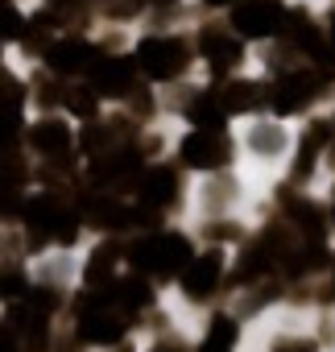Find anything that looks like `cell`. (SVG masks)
I'll return each mask as SVG.
<instances>
[{
  "mask_svg": "<svg viewBox=\"0 0 335 352\" xmlns=\"http://www.w3.org/2000/svg\"><path fill=\"white\" fill-rule=\"evenodd\" d=\"M132 63L141 71L145 83L153 87H174L183 79L195 75L199 58H195V42H191V25H165V30H141L132 38Z\"/></svg>",
  "mask_w": 335,
  "mask_h": 352,
  "instance_id": "obj_1",
  "label": "cell"
},
{
  "mask_svg": "<svg viewBox=\"0 0 335 352\" xmlns=\"http://www.w3.org/2000/svg\"><path fill=\"white\" fill-rule=\"evenodd\" d=\"M191 42H195V58H199L203 75H211L216 83L249 71V63H253V46L224 17H199L191 25Z\"/></svg>",
  "mask_w": 335,
  "mask_h": 352,
  "instance_id": "obj_2",
  "label": "cell"
},
{
  "mask_svg": "<svg viewBox=\"0 0 335 352\" xmlns=\"http://www.w3.org/2000/svg\"><path fill=\"white\" fill-rule=\"evenodd\" d=\"M191 257H195L191 241H187L183 232H170V228H149V232L137 236L132 249H128L132 270L145 274V278H178Z\"/></svg>",
  "mask_w": 335,
  "mask_h": 352,
  "instance_id": "obj_3",
  "label": "cell"
},
{
  "mask_svg": "<svg viewBox=\"0 0 335 352\" xmlns=\"http://www.w3.org/2000/svg\"><path fill=\"white\" fill-rule=\"evenodd\" d=\"M95 54H100V46H95L91 30H62L58 38L46 42V50L38 54V67L50 71L54 79H87Z\"/></svg>",
  "mask_w": 335,
  "mask_h": 352,
  "instance_id": "obj_4",
  "label": "cell"
},
{
  "mask_svg": "<svg viewBox=\"0 0 335 352\" xmlns=\"http://www.w3.org/2000/svg\"><path fill=\"white\" fill-rule=\"evenodd\" d=\"M174 149H178V162L187 170L216 174V170L232 166V157H236V133L232 129H187Z\"/></svg>",
  "mask_w": 335,
  "mask_h": 352,
  "instance_id": "obj_5",
  "label": "cell"
},
{
  "mask_svg": "<svg viewBox=\"0 0 335 352\" xmlns=\"http://www.w3.org/2000/svg\"><path fill=\"white\" fill-rule=\"evenodd\" d=\"M294 129L273 116V112H257V116H244V129H240V149L257 162H286L294 153Z\"/></svg>",
  "mask_w": 335,
  "mask_h": 352,
  "instance_id": "obj_6",
  "label": "cell"
},
{
  "mask_svg": "<svg viewBox=\"0 0 335 352\" xmlns=\"http://www.w3.org/2000/svg\"><path fill=\"white\" fill-rule=\"evenodd\" d=\"M87 83L95 87V96H100L104 104H108V100L128 104V100H132V91H137L145 79H141V71H137L132 54H108V50H100V54H95V63H91V71H87Z\"/></svg>",
  "mask_w": 335,
  "mask_h": 352,
  "instance_id": "obj_7",
  "label": "cell"
},
{
  "mask_svg": "<svg viewBox=\"0 0 335 352\" xmlns=\"http://www.w3.org/2000/svg\"><path fill=\"white\" fill-rule=\"evenodd\" d=\"M25 141L42 162H62L79 149V129L62 112H42L34 124H25Z\"/></svg>",
  "mask_w": 335,
  "mask_h": 352,
  "instance_id": "obj_8",
  "label": "cell"
},
{
  "mask_svg": "<svg viewBox=\"0 0 335 352\" xmlns=\"http://www.w3.org/2000/svg\"><path fill=\"white\" fill-rule=\"evenodd\" d=\"M132 187H137V204L149 208V212H157V216L183 199V179H178V170L170 162L141 166V174L132 179Z\"/></svg>",
  "mask_w": 335,
  "mask_h": 352,
  "instance_id": "obj_9",
  "label": "cell"
},
{
  "mask_svg": "<svg viewBox=\"0 0 335 352\" xmlns=\"http://www.w3.org/2000/svg\"><path fill=\"white\" fill-rule=\"evenodd\" d=\"M224 274H228V257H224V249H203V253H195V257L183 265L178 286H183L187 298H207V294L220 286Z\"/></svg>",
  "mask_w": 335,
  "mask_h": 352,
  "instance_id": "obj_10",
  "label": "cell"
},
{
  "mask_svg": "<svg viewBox=\"0 0 335 352\" xmlns=\"http://www.w3.org/2000/svg\"><path fill=\"white\" fill-rule=\"evenodd\" d=\"M240 199V183L232 179L228 170L203 174V191H199V212L203 216H228Z\"/></svg>",
  "mask_w": 335,
  "mask_h": 352,
  "instance_id": "obj_11",
  "label": "cell"
},
{
  "mask_svg": "<svg viewBox=\"0 0 335 352\" xmlns=\"http://www.w3.org/2000/svg\"><path fill=\"white\" fill-rule=\"evenodd\" d=\"M79 336L91 340V344H112V340L124 336V323H120V315L112 307H104V298H95L79 319Z\"/></svg>",
  "mask_w": 335,
  "mask_h": 352,
  "instance_id": "obj_12",
  "label": "cell"
},
{
  "mask_svg": "<svg viewBox=\"0 0 335 352\" xmlns=\"http://www.w3.org/2000/svg\"><path fill=\"white\" fill-rule=\"evenodd\" d=\"M112 265H116V249H112V245H100V249L87 257V265H83V278H87V286H100V282H108V278H112Z\"/></svg>",
  "mask_w": 335,
  "mask_h": 352,
  "instance_id": "obj_13",
  "label": "cell"
},
{
  "mask_svg": "<svg viewBox=\"0 0 335 352\" xmlns=\"http://www.w3.org/2000/svg\"><path fill=\"white\" fill-rule=\"evenodd\" d=\"M236 348V323L232 319H216L207 340H203V352H232Z\"/></svg>",
  "mask_w": 335,
  "mask_h": 352,
  "instance_id": "obj_14",
  "label": "cell"
},
{
  "mask_svg": "<svg viewBox=\"0 0 335 352\" xmlns=\"http://www.w3.org/2000/svg\"><path fill=\"white\" fill-rule=\"evenodd\" d=\"M25 290H30V278H25L17 265H0V298L13 302V298H21Z\"/></svg>",
  "mask_w": 335,
  "mask_h": 352,
  "instance_id": "obj_15",
  "label": "cell"
},
{
  "mask_svg": "<svg viewBox=\"0 0 335 352\" xmlns=\"http://www.w3.org/2000/svg\"><path fill=\"white\" fill-rule=\"evenodd\" d=\"M199 17H224L232 5H240V0H191Z\"/></svg>",
  "mask_w": 335,
  "mask_h": 352,
  "instance_id": "obj_16",
  "label": "cell"
},
{
  "mask_svg": "<svg viewBox=\"0 0 335 352\" xmlns=\"http://www.w3.org/2000/svg\"><path fill=\"white\" fill-rule=\"evenodd\" d=\"M277 352H314V344H306V340H298V344H281Z\"/></svg>",
  "mask_w": 335,
  "mask_h": 352,
  "instance_id": "obj_17",
  "label": "cell"
},
{
  "mask_svg": "<svg viewBox=\"0 0 335 352\" xmlns=\"http://www.w3.org/2000/svg\"><path fill=\"white\" fill-rule=\"evenodd\" d=\"M0 63H5V46H0Z\"/></svg>",
  "mask_w": 335,
  "mask_h": 352,
  "instance_id": "obj_18",
  "label": "cell"
},
{
  "mask_svg": "<svg viewBox=\"0 0 335 352\" xmlns=\"http://www.w3.org/2000/svg\"><path fill=\"white\" fill-rule=\"evenodd\" d=\"M331 220H335V212H331Z\"/></svg>",
  "mask_w": 335,
  "mask_h": 352,
  "instance_id": "obj_19",
  "label": "cell"
}]
</instances>
